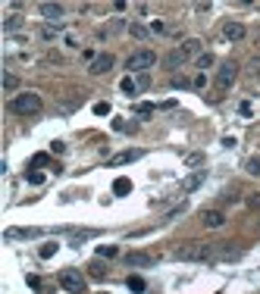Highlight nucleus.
Masks as SVG:
<instances>
[{
    "instance_id": "f257e3e1",
    "label": "nucleus",
    "mask_w": 260,
    "mask_h": 294,
    "mask_svg": "<svg viewBox=\"0 0 260 294\" xmlns=\"http://www.w3.org/2000/svg\"><path fill=\"white\" fill-rule=\"evenodd\" d=\"M176 260L182 263H214L216 257V244H207V241H185L172 251Z\"/></svg>"
},
{
    "instance_id": "f03ea898",
    "label": "nucleus",
    "mask_w": 260,
    "mask_h": 294,
    "mask_svg": "<svg viewBox=\"0 0 260 294\" xmlns=\"http://www.w3.org/2000/svg\"><path fill=\"white\" fill-rule=\"evenodd\" d=\"M204 53V41L200 38H188V41H182L176 50H170L166 56H163V66L166 69H182L188 60H198V56Z\"/></svg>"
},
{
    "instance_id": "7ed1b4c3",
    "label": "nucleus",
    "mask_w": 260,
    "mask_h": 294,
    "mask_svg": "<svg viewBox=\"0 0 260 294\" xmlns=\"http://www.w3.org/2000/svg\"><path fill=\"white\" fill-rule=\"evenodd\" d=\"M10 110L19 113V116H38L44 110V100H41V94H34V91H22L10 100Z\"/></svg>"
},
{
    "instance_id": "20e7f679",
    "label": "nucleus",
    "mask_w": 260,
    "mask_h": 294,
    "mask_svg": "<svg viewBox=\"0 0 260 294\" xmlns=\"http://www.w3.org/2000/svg\"><path fill=\"white\" fill-rule=\"evenodd\" d=\"M60 288L66 294H85L88 282H85V276H82L78 269H63V273H60Z\"/></svg>"
},
{
    "instance_id": "39448f33",
    "label": "nucleus",
    "mask_w": 260,
    "mask_h": 294,
    "mask_svg": "<svg viewBox=\"0 0 260 294\" xmlns=\"http://www.w3.org/2000/svg\"><path fill=\"white\" fill-rule=\"evenodd\" d=\"M235 78H238V63H232V60H226L220 69H216V78H214V88L222 94V91H229L232 85H235Z\"/></svg>"
},
{
    "instance_id": "423d86ee",
    "label": "nucleus",
    "mask_w": 260,
    "mask_h": 294,
    "mask_svg": "<svg viewBox=\"0 0 260 294\" xmlns=\"http://www.w3.org/2000/svg\"><path fill=\"white\" fill-rule=\"evenodd\" d=\"M150 66H157V53H154V50H135V53L126 60V69H128V72H141V75H144Z\"/></svg>"
},
{
    "instance_id": "0eeeda50",
    "label": "nucleus",
    "mask_w": 260,
    "mask_h": 294,
    "mask_svg": "<svg viewBox=\"0 0 260 294\" xmlns=\"http://www.w3.org/2000/svg\"><path fill=\"white\" fill-rule=\"evenodd\" d=\"M154 263H157L154 254H144V251H128L126 254V266H132V269H150Z\"/></svg>"
},
{
    "instance_id": "6e6552de",
    "label": "nucleus",
    "mask_w": 260,
    "mask_h": 294,
    "mask_svg": "<svg viewBox=\"0 0 260 294\" xmlns=\"http://www.w3.org/2000/svg\"><path fill=\"white\" fill-rule=\"evenodd\" d=\"M113 53H98V56H94V63L88 66V72L91 75H107L110 72V69H113Z\"/></svg>"
},
{
    "instance_id": "1a4fd4ad",
    "label": "nucleus",
    "mask_w": 260,
    "mask_h": 294,
    "mask_svg": "<svg viewBox=\"0 0 260 294\" xmlns=\"http://www.w3.org/2000/svg\"><path fill=\"white\" fill-rule=\"evenodd\" d=\"M200 226L204 229H222L226 226V213H222V210H204V213H200Z\"/></svg>"
},
{
    "instance_id": "9d476101",
    "label": "nucleus",
    "mask_w": 260,
    "mask_h": 294,
    "mask_svg": "<svg viewBox=\"0 0 260 294\" xmlns=\"http://www.w3.org/2000/svg\"><path fill=\"white\" fill-rule=\"evenodd\" d=\"M141 157H144V150L132 147V150H122V154L110 157V160H107V166H128V163H135V160H141Z\"/></svg>"
},
{
    "instance_id": "9b49d317",
    "label": "nucleus",
    "mask_w": 260,
    "mask_h": 294,
    "mask_svg": "<svg viewBox=\"0 0 260 294\" xmlns=\"http://www.w3.org/2000/svg\"><path fill=\"white\" fill-rule=\"evenodd\" d=\"M244 25L242 22H226V25H222V38L226 41H232V44H238V41H244Z\"/></svg>"
},
{
    "instance_id": "f8f14e48",
    "label": "nucleus",
    "mask_w": 260,
    "mask_h": 294,
    "mask_svg": "<svg viewBox=\"0 0 260 294\" xmlns=\"http://www.w3.org/2000/svg\"><path fill=\"white\" fill-rule=\"evenodd\" d=\"M204 179H207V169H194V172H192V175H188V179L182 182V191H185V194L198 191V188L204 185Z\"/></svg>"
},
{
    "instance_id": "ddd939ff",
    "label": "nucleus",
    "mask_w": 260,
    "mask_h": 294,
    "mask_svg": "<svg viewBox=\"0 0 260 294\" xmlns=\"http://www.w3.org/2000/svg\"><path fill=\"white\" fill-rule=\"evenodd\" d=\"M244 251L242 248H232V241H226V244H216V257H214V263L216 260H238Z\"/></svg>"
},
{
    "instance_id": "4468645a",
    "label": "nucleus",
    "mask_w": 260,
    "mask_h": 294,
    "mask_svg": "<svg viewBox=\"0 0 260 294\" xmlns=\"http://www.w3.org/2000/svg\"><path fill=\"white\" fill-rule=\"evenodd\" d=\"M38 9H41V16L47 22H60L63 19V3H38Z\"/></svg>"
},
{
    "instance_id": "2eb2a0df",
    "label": "nucleus",
    "mask_w": 260,
    "mask_h": 294,
    "mask_svg": "<svg viewBox=\"0 0 260 294\" xmlns=\"http://www.w3.org/2000/svg\"><path fill=\"white\" fill-rule=\"evenodd\" d=\"M128 34H132V38H138V41H148V38H150V28L141 25V22H132V25H128Z\"/></svg>"
},
{
    "instance_id": "dca6fc26",
    "label": "nucleus",
    "mask_w": 260,
    "mask_h": 294,
    "mask_svg": "<svg viewBox=\"0 0 260 294\" xmlns=\"http://www.w3.org/2000/svg\"><path fill=\"white\" fill-rule=\"evenodd\" d=\"M22 25H26V19L13 13V16H6V22H4V31H6V34H13V31H16V28H22Z\"/></svg>"
},
{
    "instance_id": "f3484780",
    "label": "nucleus",
    "mask_w": 260,
    "mask_h": 294,
    "mask_svg": "<svg viewBox=\"0 0 260 294\" xmlns=\"http://www.w3.org/2000/svg\"><path fill=\"white\" fill-rule=\"evenodd\" d=\"M244 169H248V175H254V179H260V154H254V157H248V163H244Z\"/></svg>"
},
{
    "instance_id": "a211bd4d",
    "label": "nucleus",
    "mask_w": 260,
    "mask_h": 294,
    "mask_svg": "<svg viewBox=\"0 0 260 294\" xmlns=\"http://www.w3.org/2000/svg\"><path fill=\"white\" fill-rule=\"evenodd\" d=\"M113 191L116 194H128V191H132V182H128V179H116L113 182Z\"/></svg>"
},
{
    "instance_id": "6ab92c4d",
    "label": "nucleus",
    "mask_w": 260,
    "mask_h": 294,
    "mask_svg": "<svg viewBox=\"0 0 260 294\" xmlns=\"http://www.w3.org/2000/svg\"><path fill=\"white\" fill-rule=\"evenodd\" d=\"M120 88H122V94H128V97H132V94L138 91V81H135V78H122Z\"/></svg>"
},
{
    "instance_id": "aec40b11",
    "label": "nucleus",
    "mask_w": 260,
    "mask_h": 294,
    "mask_svg": "<svg viewBox=\"0 0 260 294\" xmlns=\"http://www.w3.org/2000/svg\"><path fill=\"white\" fill-rule=\"evenodd\" d=\"M214 63H216V56H214V53H200V56H198V69H210Z\"/></svg>"
},
{
    "instance_id": "412c9836",
    "label": "nucleus",
    "mask_w": 260,
    "mask_h": 294,
    "mask_svg": "<svg viewBox=\"0 0 260 294\" xmlns=\"http://www.w3.org/2000/svg\"><path fill=\"white\" fill-rule=\"evenodd\" d=\"M128 288H132L135 294H141V291H144V279H141V276H128Z\"/></svg>"
},
{
    "instance_id": "4be33fe9",
    "label": "nucleus",
    "mask_w": 260,
    "mask_h": 294,
    "mask_svg": "<svg viewBox=\"0 0 260 294\" xmlns=\"http://www.w3.org/2000/svg\"><path fill=\"white\" fill-rule=\"evenodd\" d=\"M16 88H19V78H16L13 72H6V75H4V91H16Z\"/></svg>"
},
{
    "instance_id": "5701e85b",
    "label": "nucleus",
    "mask_w": 260,
    "mask_h": 294,
    "mask_svg": "<svg viewBox=\"0 0 260 294\" xmlns=\"http://www.w3.org/2000/svg\"><path fill=\"white\" fill-rule=\"evenodd\" d=\"M120 254V248H113V244H104V248H98V257H116Z\"/></svg>"
},
{
    "instance_id": "b1692460",
    "label": "nucleus",
    "mask_w": 260,
    "mask_h": 294,
    "mask_svg": "<svg viewBox=\"0 0 260 294\" xmlns=\"http://www.w3.org/2000/svg\"><path fill=\"white\" fill-rule=\"evenodd\" d=\"M154 110H157L154 103H138V107H135V113H138V116H150Z\"/></svg>"
},
{
    "instance_id": "393cba45",
    "label": "nucleus",
    "mask_w": 260,
    "mask_h": 294,
    "mask_svg": "<svg viewBox=\"0 0 260 294\" xmlns=\"http://www.w3.org/2000/svg\"><path fill=\"white\" fill-rule=\"evenodd\" d=\"M41 38H44V41H54V38H56V28H54V25H44V28H41Z\"/></svg>"
},
{
    "instance_id": "a878e982",
    "label": "nucleus",
    "mask_w": 260,
    "mask_h": 294,
    "mask_svg": "<svg viewBox=\"0 0 260 294\" xmlns=\"http://www.w3.org/2000/svg\"><path fill=\"white\" fill-rule=\"evenodd\" d=\"M94 113H98V116H107V113H110V103H107V100L94 103Z\"/></svg>"
},
{
    "instance_id": "bb28decb",
    "label": "nucleus",
    "mask_w": 260,
    "mask_h": 294,
    "mask_svg": "<svg viewBox=\"0 0 260 294\" xmlns=\"http://www.w3.org/2000/svg\"><path fill=\"white\" fill-rule=\"evenodd\" d=\"M56 254V244L50 241V244H44V248H41V257H44V260H47V257H54Z\"/></svg>"
},
{
    "instance_id": "cd10ccee",
    "label": "nucleus",
    "mask_w": 260,
    "mask_h": 294,
    "mask_svg": "<svg viewBox=\"0 0 260 294\" xmlns=\"http://www.w3.org/2000/svg\"><path fill=\"white\" fill-rule=\"evenodd\" d=\"M185 163H188V166H198V163H204V157H200V154H188Z\"/></svg>"
},
{
    "instance_id": "c85d7f7f",
    "label": "nucleus",
    "mask_w": 260,
    "mask_h": 294,
    "mask_svg": "<svg viewBox=\"0 0 260 294\" xmlns=\"http://www.w3.org/2000/svg\"><path fill=\"white\" fill-rule=\"evenodd\" d=\"M188 85H192V81L182 78V75H176V78H172V88H188Z\"/></svg>"
},
{
    "instance_id": "c756f323",
    "label": "nucleus",
    "mask_w": 260,
    "mask_h": 294,
    "mask_svg": "<svg viewBox=\"0 0 260 294\" xmlns=\"http://www.w3.org/2000/svg\"><path fill=\"white\" fill-rule=\"evenodd\" d=\"M41 182H44L41 172H28V185H41Z\"/></svg>"
},
{
    "instance_id": "7c9ffc66",
    "label": "nucleus",
    "mask_w": 260,
    "mask_h": 294,
    "mask_svg": "<svg viewBox=\"0 0 260 294\" xmlns=\"http://www.w3.org/2000/svg\"><path fill=\"white\" fill-rule=\"evenodd\" d=\"M28 285H32L34 291H44V285H41V279H38V276H28Z\"/></svg>"
},
{
    "instance_id": "2f4dec72",
    "label": "nucleus",
    "mask_w": 260,
    "mask_h": 294,
    "mask_svg": "<svg viewBox=\"0 0 260 294\" xmlns=\"http://www.w3.org/2000/svg\"><path fill=\"white\" fill-rule=\"evenodd\" d=\"M50 150H54V154H66V144H63V141H54Z\"/></svg>"
},
{
    "instance_id": "473e14b6",
    "label": "nucleus",
    "mask_w": 260,
    "mask_h": 294,
    "mask_svg": "<svg viewBox=\"0 0 260 294\" xmlns=\"http://www.w3.org/2000/svg\"><path fill=\"white\" fill-rule=\"evenodd\" d=\"M91 276H98V279H104V266H100V263H91Z\"/></svg>"
},
{
    "instance_id": "72a5a7b5",
    "label": "nucleus",
    "mask_w": 260,
    "mask_h": 294,
    "mask_svg": "<svg viewBox=\"0 0 260 294\" xmlns=\"http://www.w3.org/2000/svg\"><path fill=\"white\" fill-rule=\"evenodd\" d=\"M185 210H188V207H185V204H179V207H176V210H172V213H170L166 219H176V216H182V213H185Z\"/></svg>"
},
{
    "instance_id": "f704fd0d",
    "label": "nucleus",
    "mask_w": 260,
    "mask_h": 294,
    "mask_svg": "<svg viewBox=\"0 0 260 294\" xmlns=\"http://www.w3.org/2000/svg\"><path fill=\"white\" fill-rule=\"evenodd\" d=\"M235 201H238V194H235V191H229V194H222V204H235Z\"/></svg>"
},
{
    "instance_id": "c9c22d12",
    "label": "nucleus",
    "mask_w": 260,
    "mask_h": 294,
    "mask_svg": "<svg viewBox=\"0 0 260 294\" xmlns=\"http://www.w3.org/2000/svg\"><path fill=\"white\" fill-rule=\"evenodd\" d=\"M44 163H47V154H38V157L32 160V166H44Z\"/></svg>"
},
{
    "instance_id": "e433bc0d",
    "label": "nucleus",
    "mask_w": 260,
    "mask_h": 294,
    "mask_svg": "<svg viewBox=\"0 0 260 294\" xmlns=\"http://www.w3.org/2000/svg\"><path fill=\"white\" fill-rule=\"evenodd\" d=\"M192 85H194V88H204V85H207V78H204V72H200V75H198V78L192 81Z\"/></svg>"
}]
</instances>
